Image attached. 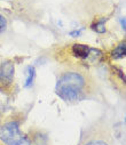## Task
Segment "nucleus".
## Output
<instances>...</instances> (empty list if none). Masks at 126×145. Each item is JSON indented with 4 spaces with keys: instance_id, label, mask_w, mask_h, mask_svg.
Masks as SVG:
<instances>
[{
    "instance_id": "nucleus-8",
    "label": "nucleus",
    "mask_w": 126,
    "mask_h": 145,
    "mask_svg": "<svg viewBox=\"0 0 126 145\" xmlns=\"http://www.w3.org/2000/svg\"><path fill=\"white\" fill-rule=\"evenodd\" d=\"M6 26H7V22H6V18L0 14V32L1 31H4L5 29H6Z\"/></svg>"
},
{
    "instance_id": "nucleus-5",
    "label": "nucleus",
    "mask_w": 126,
    "mask_h": 145,
    "mask_svg": "<svg viewBox=\"0 0 126 145\" xmlns=\"http://www.w3.org/2000/svg\"><path fill=\"white\" fill-rule=\"evenodd\" d=\"M15 64L11 59H4L0 62V90L3 93H9L14 86Z\"/></svg>"
},
{
    "instance_id": "nucleus-4",
    "label": "nucleus",
    "mask_w": 126,
    "mask_h": 145,
    "mask_svg": "<svg viewBox=\"0 0 126 145\" xmlns=\"http://www.w3.org/2000/svg\"><path fill=\"white\" fill-rule=\"evenodd\" d=\"M24 136L16 120L7 121L0 126V144L1 145H22Z\"/></svg>"
},
{
    "instance_id": "nucleus-9",
    "label": "nucleus",
    "mask_w": 126,
    "mask_h": 145,
    "mask_svg": "<svg viewBox=\"0 0 126 145\" xmlns=\"http://www.w3.org/2000/svg\"><path fill=\"white\" fill-rule=\"evenodd\" d=\"M121 25H123V30H125V20H121Z\"/></svg>"
},
{
    "instance_id": "nucleus-1",
    "label": "nucleus",
    "mask_w": 126,
    "mask_h": 145,
    "mask_svg": "<svg viewBox=\"0 0 126 145\" xmlns=\"http://www.w3.org/2000/svg\"><path fill=\"white\" fill-rule=\"evenodd\" d=\"M55 91L64 102L78 103L96 97L99 86L85 67L65 66L57 74Z\"/></svg>"
},
{
    "instance_id": "nucleus-3",
    "label": "nucleus",
    "mask_w": 126,
    "mask_h": 145,
    "mask_svg": "<svg viewBox=\"0 0 126 145\" xmlns=\"http://www.w3.org/2000/svg\"><path fill=\"white\" fill-rule=\"evenodd\" d=\"M77 145H116L111 127L106 121H96L82 130Z\"/></svg>"
},
{
    "instance_id": "nucleus-7",
    "label": "nucleus",
    "mask_w": 126,
    "mask_h": 145,
    "mask_svg": "<svg viewBox=\"0 0 126 145\" xmlns=\"http://www.w3.org/2000/svg\"><path fill=\"white\" fill-rule=\"evenodd\" d=\"M92 29L98 32V33H103L106 32V25H104V22L103 21H98L95 22L93 25H92Z\"/></svg>"
},
{
    "instance_id": "nucleus-6",
    "label": "nucleus",
    "mask_w": 126,
    "mask_h": 145,
    "mask_svg": "<svg viewBox=\"0 0 126 145\" xmlns=\"http://www.w3.org/2000/svg\"><path fill=\"white\" fill-rule=\"evenodd\" d=\"M125 53H126V46H125V40L121 41L119 45H117L112 52H111V58L112 59H120L125 57Z\"/></svg>"
},
{
    "instance_id": "nucleus-2",
    "label": "nucleus",
    "mask_w": 126,
    "mask_h": 145,
    "mask_svg": "<svg viewBox=\"0 0 126 145\" xmlns=\"http://www.w3.org/2000/svg\"><path fill=\"white\" fill-rule=\"evenodd\" d=\"M54 57L57 62L63 63L67 66H78L86 69L88 65L100 63L103 58V53L100 49L93 48L86 44L73 42L59 48L55 52Z\"/></svg>"
}]
</instances>
